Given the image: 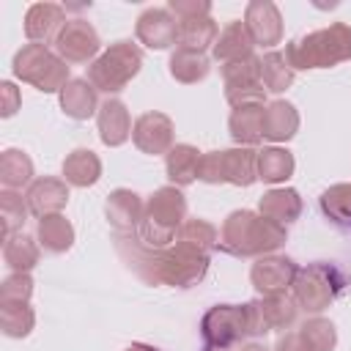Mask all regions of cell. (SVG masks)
<instances>
[{
	"label": "cell",
	"mask_w": 351,
	"mask_h": 351,
	"mask_svg": "<svg viewBox=\"0 0 351 351\" xmlns=\"http://www.w3.org/2000/svg\"><path fill=\"white\" fill-rule=\"evenodd\" d=\"M129 241H132V252L129 250H118V252L137 271V277L145 280L148 285L192 288L208 271V255H200L178 241L167 250H148V247L137 244L134 236Z\"/></svg>",
	"instance_id": "cell-1"
},
{
	"label": "cell",
	"mask_w": 351,
	"mask_h": 351,
	"mask_svg": "<svg viewBox=\"0 0 351 351\" xmlns=\"http://www.w3.org/2000/svg\"><path fill=\"white\" fill-rule=\"evenodd\" d=\"M285 241H288L285 225H277L274 219H266L258 211L239 208L225 217L217 247L236 258H261V255H271Z\"/></svg>",
	"instance_id": "cell-2"
},
{
	"label": "cell",
	"mask_w": 351,
	"mask_h": 351,
	"mask_svg": "<svg viewBox=\"0 0 351 351\" xmlns=\"http://www.w3.org/2000/svg\"><path fill=\"white\" fill-rule=\"evenodd\" d=\"M186 219V197L178 186H159L145 200V214L140 228L132 233L137 244L148 250H167L176 244L178 228Z\"/></svg>",
	"instance_id": "cell-3"
},
{
	"label": "cell",
	"mask_w": 351,
	"mask_h": 351,
	"mask_svg": "<svg viewBox=\"0 0 351 351\" xmlns=\"http://www.w3.org/2000/svg\"><path fill=\"white\" fill-rule=\"evenodd\" d=\"M285 58L293 71L332 69L337 63L351 60V25L332 22L329 27H321L302 38H293L285 47Z\"/></svg>",
	"instance_id": "cell-4"
},
{
	"label": "cell",
	"mask_w": 351,
	"mask_h": 351,
	"mask_svg": "<svg viewBox=\"0 0 351 351\" xmlns=\"http://www.w3.org/2000/svg\"><path fill=\"white\" fill-rule=\"evenodd\" d=\"M143 69V49L134 44V41H115L110 44L90 66H88V82L112 96V93H121Z\"/></svg>",
	"instance_id": "cell-5"
},
{
	"label": "cell",
	"mask_w": 351,
	"mask_h": 351,
	"mask_svg": "<svg viewBox=\"0 0 351 351\" xmlns=\"http://www.w3.org/2000/svg\"><path fill=\"white\" fill-rule=\"evenodd\" d=\"M16 80L33 85L41 93H60L69 82V63L44 44H25L11 60Z\"/></svg>",
	"instance_id": "cell-6"
},
{
	"label": "cell",
	"mask_w": 351,
	"mask_h": 351,
	"mask_svg": "<svg viewBox=\"0 0 351 351\" xmlns=\"http://www.w3.org/2000/svg\"><path fill=\"white\" fill-rule=\"evenodd\" d=\"M343 285H346V277L340 274V269L335 263L315 261V263H307L299 269L291 288H293V299H296L299 310L318 315L340 296Z\"/></svg>",
	"instance_id": "cell-7"
},
{
	"label": "cell",
	"mask_w": 351,
	"mask_h": 351,
	"mask_svg": "<svg viewBox=\"0 0 351 351\" xmlns=\"http://www.w3.org/2000/svg\"><path fill=\"white\" fill-rule=\"evenodd\" d=\"M200 181L206 184H233L250 186L258 181V151L236 145L222 151H208L200 159Z\"/></svg>",
	"instance_id": "cell-8"
},
{
	"label": "cell",
	"mask_w": 351,
	"mask_h": 351,
	"mask_svg": "<svg viewBox=\"0 0 351 351\" xmlns=\"http://www.w3.org/2000/svg\"><path fill=\"white\" fill-rule=\"evenodd\" d=\"M200 335L206 346L230 348L250 337V310L247 304H214L200 318Z\"/></svg>",
	"instance_id": "cell-9"
},
{
	"label": "cell",
	"mask_w": 351,
	"mask_h": 351,
	"mask_svg": "<svg viewBox=\"0 0 351 351\" xmlns=\"http://www.w3.org/2000/svg\"><path fill=\"white\" fill-rule=\"evenodd\" d=\"M250 310V335H266L271 329H288L299 318V304L288 293H271V296H258L247 302Z\"/></svg>",
	"instance_id": "cell-10"
},
{
	"label": "cell",
	"mask_w": 351,
	"mask_h": 351,
	"mask_svg": "<svg viewBox=\"0 0 351 351\" xmlns=\"http://www.w3.org/2000/svg\"><path fill=\"white\" fill-rule=\"evenodd\" d=\"M52 47L66 63H93L101 49V38L88 19H69Z\"/></svg>",
	"instance_id": "cell-11"
},
{
	"label": "cell",
	"mask_w": 351,
	"mask_h": 351,
	"mask_svg": "<svg viewBox=\"0 0 351 351\" xmlns=\"http://www.w3.org/2000/svg\"><path fill=\"white\" fill-rule=\"evenodd\" d=\"M132 143L137 145V151H143L148 156L167 154L173 148V143H176L173 118L159 112V110H148V112L137 115L134 126H132Z\"/></svg>",
	"instance_id": "cell-12"
},
{
	"label": "cell",
	"mask_w": 351,
	"mask_h": 351,
	"mask_svg": "<svg viewBox=\"0 0 351 351\" xmlns=\"http://www.w3.org/2000/svg\"><path fill=\"white\" fill-rule=\"evenodd\" d=\"M296 274H299V266L293 258L271 252V255L255 258L250 269V282L261 296H271V293H285L293 285Z\"/></svg>",
	"instance_id": "cell-13"
},
{
	"label": "cell",
	"mask_w": 351,
	"mask_h": 351,
	"mask_svg": "<svg viewBox=\"0 0 351 351\" xmlns=\"http://www.w3.org/2000/svg\"><path fill=\"white\" fill-rule=\"evenodd\" d=\"M134 36L148 49H170L178 44V19L167 8H145L137 16Z\"/></svg>",
	"instance_id": "cell-14"
},
{
	"label": "cell",
	"mask_w": 351,
	"mask_h": 351,
	"mask_svg": "<svg viewBox=\"0 0 351 351\" xmlns=\"http://www.w3.org/2000/svg\"><path fill=\"white\" fill-rule=\"evenodd\" d=\"M244 25L258 47L271 49L282 41V14L271 0H250L244 8Z\"/></svg>",
	"instance_id": "cell-15"
},
{
	"label": "cell",
	"mask_w": 351,
	"mask_h": 351,
	"mask_svg": "<svg viewBox=\"0 0 351 351\" xmlns=\"http://www.w3.org/2000/svg\"><path fill=\"white\" fill-rule=\"evenodd\" d=\"M143 214H145V203L132 189H123V186L112 189L104 200V217L115 233H134L143 222Z\"/></svg>",
	"instance_id": "cell-16"
},
{
	"label": "cell",
	"mask_w": 351,
	"mask_h": 351,
	"mask_svg": "<svg viewBox=\"0 0 351 351\" xmlns=\"http://www.w3.org/2000/svg\"><path fill=\"white\" fill-rule=\"evenodd\" d=\"M69 22L66 8L58 3H33L25 14V36L30 44H55L58 33Z\"/></svg>",
	"instance_id": "cell-17"
},
{
	"label": "cell",
	"mask_w": 351,
	"mask_h": 351,
	"mask_svg": "<svg viewBox=\"0 0 351 351\" xmlns=\"http://www.w3.org/2000/svg\"><path fill=\"white\" fill-rule=\"evenodd\" d=\"M25 200L30 206V214L38 219L49 217V214H60L69 203V184L63 178H55V176H38L27 186Z\"/></svg>",
	"instance_id": "cell-18"
},
{
	"label": "cell",
	"mask_w": 351,
	"mask_h": 351,
	"mask_svg": "<svg viewBox=\"0 0 351 351\" xmlns=\"http://www.w3.org/2000/svg\"><path fill=\"white\" fill-rule=\"evenodd\" d=\"M96 126H99V140L107 148H118L132 137V126L134 123H132L129 107L121 99L110 96L107 101H101V107L96 112Z\"/></svg>",
	"instance_id": "cell-19"
},
{
	"label": "cell",
	"mask_w": 351,
	"mask_h": 351,
	"mask_svg": "<svg viewBox=\"0 0 351 351\" xmlns=\"http://www.w3.org/2000/svg\"><path fill=\"white\" fill-rule=\"evenodd\" d=\"M211 55H214V60H219V66L255 55V41H252L244 19H233L219 30V36L211 47Z\"/></svg>",
	"instance_id": "cell-20"
},
{
	"label": "cell",
	"mask_w": 351,
	"mask_h": 351,
	"mask_svg": "<svg viewBox=\"0 0 351 351\" xmlns=\"http://www.w3.org/2000/svg\"><path fill=\"white\" fill-rule=\"evenodd\" d=\"M99 90L85 80V77H74L63 85V90L58 93V101H60V110L74 118V121H88L90 115L99 112Z\"/></svg>",
	"instance_id": "cell-21"
},
{
	"label": "cell",
	"mask_w": 351,
	"mask_h": 351,
	"mask_svg": "<svg viewBox=\"0 0 351 351\" xmlns=\"http://www.w3.org/2000/svg\"><path fill=\"white\" fill-rule=\"evenodd\" d=\"M302 195L291 186H277L269 189L258 197V214H263L266 219H274L277 225H291L302 217Z\"/></svg>",
	"instance_id": "cell-22"
},
{
	"label": "cell",
	"mask_w": 351,
	"mask_h": 351,
	"mask_svg": "<svg viewBox=\"0 0 351 351\" xmlns=\"http://www.w3.org/2000/svg\"><path fill=\"white\" fill-rule=\"evenodd\" d=\"M299 132V110L285 101L274 99L263 107V137L271 143H288Z\"/></svg>",
	"instance_id": "cell-23"
},
{
	"label": "cell",
	"mask_w": 351,
	"mask_h": 351,
	"mask_svg": "<svg viewBox=\"0 0 351 351\" xmlns=\"http://www.w3.org/2000/svg\"><path fill=\"white\" fill-rule=\"evenodd\" d=\"M200 159L203 154L189 145V143H176L167 154H165V173L170 178L173 186H189L192 181H197L200 173Z\"/></svg>",
	"instance_id": "cell-24"
},
{
	"label": "cell",
	"mask_w": 351,
	"mask_h": 351,
	"mask_svg": "<svg viewBox=\"0 0 351 351\" xmlns=\"http://www.w3.org/2000/svg\"><path fill=\"white\" fill-rule=\"evenodd\" d=\"M263 107L266 104H250V107H236L228 118V132L236 145L252 148L263 140Z\"/></svg>",
	"instance_id": "cell-25"
},
{
	"label": "cell",
	"mask_w": 351,
	"mask_h": 351,
	"mask_svg": "<svg viewBox=\"0 0 351 351\" xmlns=\"http://www.w3.org/2000/svg\"><path fill=\"white\" fill-rule=\"evenodd\" d=\"M101 178V159L90 148H74L63 159V181L69 186H93Z\"/></svg>",
	"instance_id": "cell-26"
},
{
	"label": "cell",
	"mask_w": 351,
	"mask_h": 351,
	"mask_svg": "<svg viewBox=\"0 0 351 351\" xmlns=\"http://www.w3.org/2000/svg\"><path fill=\"white\" fill-rule=\"evenodd\" d=\"M170 77L181 85H195V82H203L211 71V60L206 58V52H195V49H181L176 47L173 55H170Z\"/></svg>",
	"instance_id": "cell-27"
},
{
	"label": "cell",
	"mask_w": 351,
	"mask_h": 351,
	"mask_svg": "<svg viewBox=\"0 0 351 351\" xmlns=\"http://www.w3.org/2000/svg\"><path fill=\"white\" fill-rule=\"evenodd\" d=\"M36 239H38V244H41L44 252H52V255L69 252L71 244H74V225L63 214L41 217L38 219V228H36Z\"/></svg>",
	"instance_id": "cell-28"
},
{
	"label": "cell",
	"mask_w": 351,
	"mask_h": 351,
	"mask_svg": "<svg viewBox=\"0 0 351 351\" xmlns=\"http://www.w3.org/2000/svg\"><path fill=\"white\" fill-rule=\"evenodd\" d=\"M38 258H41V244L30 233L19 230V233L3 239V261L11 271H27L30 274V269L38 263Z\"/></svg>",
	"instance_id": "cell-29"
},
{
	"label": "cell",
	"mask_w": 351,
	"mask_h": 351,
	"mask_svg": "<svg viewBox=\"0 0 351 351\" xmlns=\"http://www.w3.org/2000/svg\"><path fill=\"white\" fill-rule=\"evenodd\" d=\"M293 170H296V159L288 148L266 145V148L258 151V181L282 184L293 176Z\"/></svg>",
	"instance_id": "cell-30"
},
{
	"label": "cell",
	"mask_w": 351,
	"mask_h": 351,
	"mask_svg": "<svg viewBox=\"0 0 351 351\" xmlns=\"http://www.w3.org/2000/svg\"><path fill=\"white\" fill-rule=\"evenodd\" d=\"M33 178V159L19 148H5L0 154V184L3 189L19 192L22 186H30Z\"/></svg>",
	"instance_id": "cell-31"
},
{
	"label": "cell",
	"mask_w": 351,
	"mask_h": 351,
	"mask_svg": "<svg viewBox=\"0 0 351 351\" xmlns=\"http://www.w3.org/2000/svg\"><path fill=\"white\" fill-rule=\"evenodd\" d=\"M217 36H219V27H217L214 16H195V19L178 22V47L181 49L206 52L208 47H214Z\"/></svg>",
	"instance_id": "cell-32"
},
{
	"label": "cell",
	"mask_w": 351,
	"mask_h": 351,
	"mask_svg": "<svg viewBox=\"0 0 351 351\" xmlns=\"http://www.w3.org/2000/svg\"><path fill=\"white\" fill-rule=\"evenodd\" d=\"M176 241L189 247V250H195V252H200V255H211V250L219 244V230L208 219L192 217V219H184V225L178 228Z\"/></svg>",
	"instance_id": "cell-33"
},
{
	"label": "cell",
	"mask_w": 351,
	"mask_h": 351,
	"mask_svg": "<svg viewBox=\"0 0 351 351\" xmlns=\"http://www.w3.org/2000/svg\"><path fill=\"white\" fill-rule=\"evenodd\" d=\"M296 71L291 69L285 52H277V49H269L263 58H261V82L269 93H282L291 88Z\"/></svg>",
	"instance_id": "cell-34"
},
{
	"label": "cell",
	"mask_w": 351,
	"mask_h": 351,
	"mask_svg": "<svg viewBox=\"0 0 351 351\" xmlns=\"http://www.w3.org/2000/svg\"><path fill=\"white\" fill-rule=\"evenodd\" d=\"M36 326V313L27 304H0V329L5 337H14V340H22L33 332Z\"/></svg>",
	"instance_id": "cell-35"
},
{
	"label": "cell",
	"mask_w": 351,
	"mask_h": 351,
	"mask_svg": "<svg viewBox=\"0 0 351 351\" xmlns=\"http://www.w3.org/2000/svg\"><path fill=\"white\" fill-rule=\"evenodd\" d=\"M30 217V206L27 200L14 192V189H3L0 192V219H3V239L14 236L22 230L25 219Z\"/></svg>",
	"instance_id": "cell-36"
},
{
	"label": "cell",
	"mask_w": 351,
	"mask_h": 351,
	"mask_svg": "<svg viewBox=\"0 0 351 351\" xmlns=\"http://www.w3.org/2000/svg\"><path fill=\"white\" fill-rule=\"evenodd\" d=\"M321 211L337 222V225H351V184H332L329 189L321 192Z\"/></svg>",
	"instance_id": "cell-37"
},
{
	"label": "cell",
	"mask_w": 351,
	"mask_h": 351,
	"mask_svg": "<svg viewBox=\"0 0 351 351\" xmlns=\"http://www.w3.org/2000/svg\"><path fill=\"white\" fill-rule=\"evenodd\" d=\"M299 335L304 337V343L310 346V351H335L337 346V329L329 318L313 315L299 326Z\"/></svg>",
	"instance_id": "cell-38"
},
{
	"label": "cell",
	"mask_w": 351,
	"mask_h": 351,
	"mask_svg": "<svg viewBox=\"0 0 351 351\" xmlns=\"http://www.w3.org/2000/svg\"><path fill=\"white\" fill-rule=\"evenodd\" d=\"M219 74H222V82H225V85H250V82H261V58H258V55H250V58L225 63V66H219Z\"/></svg>",
	"instance_id": "cell-39"
},
{
	"label": "cell",
	"mask_w": 351,
	"mask_h": 351,
	"mask_svg": "<svg viewBox=\"0 0 351 351\" xmlns=\"http://www.w3.org/2000/svg\"><path fill=\"white\" fill-rule=\"evenodd\" d=\"M33 296V277L27 271H11L0 282V304H27Z\"/></svg>",
	"instance_id": "cell-40"
},
{
	"label": "cell",
	"mask_w": 351,
	"mask_h": 351,
	"mask_svg": "<svg viewBox=\"0 0 351 351\" xmlns=\"http://www.w3.org/2000/svg\"><path fill=\"white\" fill-rule=\"evenodd\" d=\"M225 99L228 104L236 107H250V104H263L266 101V88L263 82H250V85H225Z\"/></svg>",
	"instance_id": "cell-41"
},
{
	"label": "cell",
	"mask_w": 351,
	"mask_h": 351,
	"mask_svg": "<svg viewBox=\"0 0 351 351\" xmlns=\"http://www.w3.org/2000/svg\"><path fill=\"white\" fill-rule=\"evenodd\" d=\"M167 11L181 22V19H195V16H211V3L208 0H170Z\"/></svg>",
	"instance_id": "cell-42"
},
{
	"label": "cell",
	"mask_w": 351,
	"mask_h": 351,
	"mask_svg": "<svg viewBox=\"0 0 351 351\" xmlns=\"http://www.w3.org/2000/svg\"><path fill=\"white\" fill-rule=\"evenodd\" d=\"M22 104V96H19V88L8 80L0 82V115L3 118H11Z\"/></svg>",
	"instance_id": "cell-43"
},
{
	"label": "cell",
	"mask_w": 351,
	"mask_h": 351,
	"mask_svg": "<svg viewBox=\"0 0 351 351\" xmlns=\"http://www.w3.org/2000/svg\"><path fill=\"white\" fill-rule=\"evenodd\" d=\"M274 351H310V346L304 343V337L296 329V332H282L274 343Z\"/></svg>",
	"instance_id": "cell-44"
},
{
	"label": "cell",
	"mask_w": 351,
	"mask_h": 351,
	"mask_svg": "<svg viewBox=\"0 0 351 351\" xmlns=\"http://www.w3.org/2000/svg\"><path fill=\"white\" fill-rule=\"evenodd\" d=\"M123 351H159L156 346H148V343H132V346H126Z\"/></svg>",
	"instance_id": "cell-45"
},
{
	"label": "cell",
	"mask_w": 351,
	"mask_h": 351,
	"mask_svg": "<svg viewBox=\"0 0 351 351\" xmlns=\"http://www.w3.org/2000/svg\"><path fill=\"white\" fill-rule=\"evenodd\" d=\"M241 351H269L263 343H247V346H241Z\"/></svg>",
	"instance_id": "cell-46"
},
{
	"label": "cell",
	"mask_w": 351,
	"mask_h": 351,
	"mask_svg": "<svg viewBox=\"0 0 351 351\" xmlns=\"http://www.w3.org/2000/svg\"><path fill=\"white\" fill-rule=\"evenodd\" d=\"M203 351H228V348H217V346H203Z\"/></svg>",
	"instance_id": "cell-47"
}]
</instances>
